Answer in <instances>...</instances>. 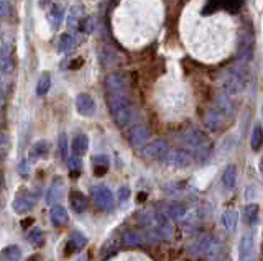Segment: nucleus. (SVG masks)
<instances>
[{
  "mask_svg": "<svg viewBox=\"0 0 263 261\" xmlns=\"http://www.w3.org/2000/svg\"><path fill=\"white\" fill-rule=\"evenodd\" d=\"M28 243L35 248H41L45 245V233L40 227H33L32 230L28 232V237H27Z\"/></svg>",
  "mask_w": 263,
  "mask_h": 261,
  "instance_id": "nucleus-28",
  "label": "nucleus"
},
{
  "mask_svg": "<svg viewBox=\"0 0 263 261\" xmlns=\"http://www.w3.org/2000/svg\"><path fill=\"white\" fill-rule=\"evenodd\" d=\"M88 245V238L83 233H72L66 243V255H71L74 251H79Z\"/></svg>",
  "mask_w": 263,
  "mask_h": 261,
  "instance_id": "nucleus-17",
  "label": "nucleus"
},
{
  "mask_svg": "<svg viewBox=\"0 0 263 261\" xmlns=\"http://www.w3.org/2000/svg\"><path fill=\"white\" fill-rule=\"evenodd\" d=\"M247 84H248L247 69L242 66H235L227 72L222 87L227 95H239L247 89Z\"/></svg>",
  "mask_w": 263,
  "mask_h": 261,
  "instance_id": "nucleus-3",
  "label": "nucleus"
},
{
  "mask_svg": "<svg viewBox=\"0 0 263 261\" xmlns=\"http://www.w3.org/2000/svg\"><path fill=\"white\" fill-rule=\"evenodd\" d=\"M260 173H262V176H263V158L260 161Z\"/></svg>",
  "mask_w": 263,
  "mask_h": 261,
  "instance_id": "nucleus-46",
  "label": "nucleus"
},
{
  "mask_svg": "<svg viewBox=\"0 0 263 261\" xmlns=\"http://www.w3.org/2000/svg\"><path fill=\"white\" fill-rule=\"evenodd\" d=\"M107 104H109L110 115L114 119L115 125L119 128H125L133 119V107L130 104L128 94H112L107 95Z\"/></svg>",
  "mask_w": 263,
  "mask_h": 261,
  "instance_id": "nucleus-1",
  "label": "nucleus"
},
{
  "mask_svg": "<svg viewBox=\"0 0 263 261\" xmlns=\"http://www.w3.org/2000/svg\"><path fill=\"white\" fill-rule=\"evenodd\" d=\"M150 138V132L145 125H135V127L130 128L128 132V143L132 146L139 148V146H143Z\"/></svg>",
  "mask_w": 263,
  "mask_h": 261,
  "instance_id": "nucleus-11",
  "label": "nucleus"
},
{
  "mask_svg": "<svg viewBox=\"0 0 263 261\" xmlns=\"http://www.w3.org/2000/svg\"><path fill=\"white\" fill-rule=\"evenodd\" d=\"M92 199H94V204L101 209V210H110V209H114L115 206V199H114V194H112V191L107 188V186H94L92 188Z\"/></svg>",
  "mask_w": 263,
  "mask_h": 261,
  "instance_id": "nucleus-4",
  "label": "nucleus"
},
{
  "mask_svg": "<svg viewBox=\"0 0 263 261\" xmlns=\"http://www.w3.org/2000/svg\"><path fill=\"white\" fill-rule=\"evenodd\" d=\"M253 45H255V38H253V33L252 32H247V30H244V32L240 33L239 50H237V58H239L240 63H248V61L252 59Z\"/></svg>",
  "mask_w": 263,
  "mask_h": 261,
  "instance_id": "nucleus-5",
  "label": "nucleus"
},
{
  "mask_svg": "<svg viewBox=\"0 0 263 261\" xmlns=\"http://www.w3.org/2000/svg\"><path fill=\"white\" fill-rule=\"evenodd\" d=\"M18 173L21 174V176H27V174L30 173V161H28V159H23V161L20 163Z\"/></svg>",
  "mask_w": 263,
  "mask_h": 261,
  "instance_id": "nucleus-40",
  "label": "nucleus"
},
{
  "mask_svg": "<svg viewBox=\"0 0 263 261\" xmlns=\"http://www.w3.org/2000/svg\"><path fill=\"white\" fill-rule=\"evenodd\" d=\"M258 214H260V209H258L257 204H248V206H245L244 209V220L253 227L258 222Z\"/></svg>",
  "mask_w": 263,
  "mask_h": 261,
  "instance_id": "nucleus-30",
  "label": "nucleus"
},
{
  "mask_svg": "<svg viewBox=\"0 0 263 261\" xmlns=\"http://www.w3.org/2000/svg\"><path fill=\"white\" fill-rule=\"evenodd\" d=\"M46 17H48V23H50L51 30H58L59 27H61L63 18H64L63 8L59 5H56V3H53V5L50 7L48 15H46Z\"/></svg>",
  "mask_w": 263,
  "mask_h": 261,
  "instance_id": "nucleus-20",
  "label": "nucleus"
},
{
  "mask_svg": "<svg viewBox=\"0 0 263 261\" xmlns=\"http://www.w3.org/2000/svg\"><path fill=\"white\" fill-rule=\"evenodd\" d=\"M14 210L15 214H28L33 207H35V195L30 194V192H25V194H20L18 197L14 201Z\"/></svg>",
  "mask_w": 263,
  "mask_h": 261,
  "instance_id": "nucleus-13",
  "label": "nucleus"
},
{
  "mask_svg": "<svg viewBox=\"0 0 263 261\" xmlns=\"http://www.w3.org/2000/svg\"><path fill=\"white\" fill-rule=\"evenodd\" d=\"M145 199H146V194H140V195H139V202L145 201Z\"/></svg>",
  "mask_w": 263,
  "mask_h": 261,
  "instance_id": "nucleus-44",
  "label": "nucleus"
},
{
  "mask_svg": "<svg viewBox=\"0 0 263 261\" xmlns=\"http://www.w3.org/2000/svg\"><path fill=\"white\" fill-rule=\"evenodd\" d=\"M2 158H5L7 156V150H8V138H7V133L3 132L2 133Z\"/></svg>",
  "mask_w": 263,
  "mask_h": 261,
  "instance_id": "nucleus-41",
  "label": "nucleus"
},
{
  "mask_svg": "<svg viewBox=\"0 0 263 261\" xmlns=\"http://www.w3.org/2000/svg\"><path fill=\"white\" fill-rule=\"evenodd\" d=\"M50 153V145H48V141H45V140H40V141H36V143H33L32 148H30V151H28V158L30 159H41V158H45L46 155Z\"/></svg>",
  "mask_w": 263,
  "mask_h": 261,
  "instance_id": "nucleus-18",
  "label": "nucleus"
},
{
  "mask_svg": "<svg viewBox=\"0 0 263 261\" xmlns=\"http://www.w3.org/2000/svg\"><path fill=\"white\" fill-rule=\"evenodd\" d=\"M226 119L227 117L224 115L221 110H217V108H210V110L206 112L204 117H202V123H204L206 128L215 132V130H221L224 127Z\"/></svg>",
  "mask_w": 263,
  "mask_h": 261,
  "instance_id": "nucleus-8",
  "label": "nucleus"
},
{
  "mask_svg": "<svg viewBox=\"0 0 263 261\" xmlns=\"http://www.w3.org/2000/svg\"><path fill=\"white\" fill-rule=\"evenodd\" d=\"M79 30L83 33H86V35L92 33V30H94V18H92V17H84V18L81 20Z\"/></svg>",
  "mask_w": 263,
  "mask_h": 261,
  "instance_id": "nucleus-37",
  "label": "nucleus"
},
{
  "mask_svg": "<svg viewBox=\"0 0 263 261\" xmlns=\"http://www.w3.org/2000/svg\"><path fill=\"white\" fill-rule=\"evenodd\" d=\"M181 141L184 143L188 151H191L196 156H208L210 151V143L204 133L196 128H189L183 133Z\"/></svg>",
  "mask_w": 263,
  "mask_h": 261,
  "instance_id": "nucleus-2",
  "label": "nucleus"
},
{
  "mask_svg": "<svg viewBox=\"0 0 263 261\" xmlns=\"http://www.w3.org/2000/svg\"><path fill=\"white\" fill-rule=\"evenodd\" d=\"M194 253H197V255H212L217 251V242L212 240V238H209V237H206V238H202V240H199L194 245Z\"/></svg>",
  "mask_w": 263,
  "mask_h": 261,
  "instance_id": "nucleus-16",
  "label": "nucleus"
},
{
  "mask_svg": "<svg viewBox=\"0 0 263 261\" xmlns=\"http://www.w3.org/2000/svg\"><path fill=\"white\" fill-rule=\"evenodd\" d=\"M59 155H61V159H70L68 158V137L66 133L59 135Z\"/></svg>",
  "mask_w": 263,
  "mask_h": 261,
  "instance_id": "nucleus-38",
  "label": "nucleus"
},
{
  "mask_svg": "<svg viewBox=\"0 0 263 261\" xmlns=\"http://www.w3.org/2000/svg\"><path fill=\"white\" fill-rule=\"evenodd\" d=\"M222 182H224V188L226 189H234L235 188V182H237V166L235 164H227L226 169L222 173Z\"/></svg>",
  "mask_w": 263,
  "mask_h": 261,
  "instance_id": "nucleus-24",
  "label": "nucleus"
},
{
  "mask_svg": "<svg viewBox=\"0 0 263 261\" xmlns=\"http://www.w3.org/2000/svg\"><path fill=\"white\" fill-rule=\"evenodd\" d=\"M239 260L240 261H257L255 258V242L252 235H245L239 245Z\"/></svg>",
  "mask_w": 263,
  "mask_h": 261,
  "instance_id": "nucleus-10",
  "label": "nucleus"
},
{
  "mask_svg": "<svg viewBox=\"0 0 263 261\" xmlns=\"http://www.w3.org/2000/svg\"><path fill=\"white\" fill-rule=\"evenodd\" d=\"M163 163L171 168H188L193 164V155L188 150H170Z\"/></svg>",
  "mask_w": 263,
  "mask_h": 261,
  "instance_id": "nucleus-6",
  "label": "nucleus"
},
{
  "mask_svg": "<svg viewBox=\"0 0 263 261\" xmlns=\"http://www.w3.org/2000/svg\"><path fill=\"white\" fill-rule=\"evenodd\" d=\"M72 63L70 64V69H79L81 66H83V58H76V59H71Z\"/></svg>",
  "mask_w": 263,
  "mask_h": 261,
  "instance_id": "nucleus-43",
  "label": "nucleus"
},
{
  "mask_svg": "<svg viewBox=\"0 0 263 261\" xmlns=\"http://www.w3.org/2000/svg\"><path fill=\"white\" fill-rule=\"evenodd\" d=\"M76 38L72 36V35L70 33H64L61 35V38H59V51L64 54H68V53H71V51H74V48H76Z\"/></svg>",
  "mask_w": 263,
  "mask_h": 261,
  "instance_id": "nucleus-31",
  "label": "nucleus"
},
{
  "mask_svg": "<svg viewBox=\"0 0 263 261\" xmlns=\"http://www.w3.org/2000/svg\"><path fill=\"white\" fill-rule=\"evenodd\" d=\"M21 248L17 245H8L2 250V261H20Z\"/></svg>",
  "mask_w": 263,
  "mask_h": 261,
  "instance_id": "nucleus-32",
  "label": "nucleus"
},
{
  "mask_svg": "<svg viewBox=\"0 0 263 261\" xmlns=\"http://www.w3.org/2000/svg\"><path fill=\"white\" fill-rule=\"evenodd\" d=\"M0 14H2V18H7V15H8V10H10V5H8V2L7 0H2L0 2Z\"/></svg>",
  "mask_w": 263,
  "mask_h": 261,
  "instance_id": "nucleus-42",
  "label": "nucleus"
},
{
  "mask_svg": "<svg viewBox=\"0 0 263 261\" xmlns=\"http://www.w3.org/2000/svg\"><path fill=\"white\" fill-rule=\"evenodd\" d=\"M50 220L54 227H63L68 222V210L63 206H59V204H54L50 209Z\"/></svg>",
  "mask_w": 263,
  "mask_h": 261,
  "instance_id": "nucleus-15",
  "label": "nucleus"
},
{
  "mask_svg": "<svg viewBox=\"0 0 263 261\" xmlns=\"http://www.w3.org/2000/svg\"><path fill=\"white\" fill-rule=\"evenodd\" d=\"M68 166H70V171H71L72 176H74L76 173L79 174L81 173V168H83V161H81V156L74 155L72 158L68 159Z\"/></svg>",
  "mask_w": 263,
  "mask_h": 261,
  "instance_id": "nucleus-36",
  "label": "nucleus"
},
{
  "mask_svg": "<svg viewBox=\"0 0 263 261\" xmlns=\"http://www.w3.org/2000/svg\"><path fill=\"white\" fill-rule=\"evenodd\" d=\"M0 68H2V72L5 76L14 71V61H12V53L10 48L7 46V43L2 45V63H0Z\"/></svg>",
  "mask_w": 263,
  "mask_h": 261,
  "instance_id": "nucleus-26",
  "label": "nucleus"
},
{
  "mask_svg": "<svg viewBox=\"0 0 263 261\" xmlns=\"http://www.w3.org/2000/svg\"><path fill=\"white\" fill-rule=\"evenodd\" d=\"M63 192H64V182L61 177H54L53 182H51L50 189H48V194H46V202L50 206H54L58 204L59 199L63 197Z\"/></svg>",
  "mask_w": 263,
  "mask_h": 261,
  "instance_id": "nucleus-14",
  "label": "nucleus"
},
{
  "mask_svg": "<svg viewBox=\"0 0 263 261\" xmlns=\"http://www.w3.org/2000/svg\"><path fill=\"white\" fill-rule=\"evenodd\" d=\"M127 92V84H125V79L122 77V74H109L105 77V94L112 95V94H125Z\"/></svg>",
  "mask_w": 263,
  "mask_h": 261,
  "instance_id": "nucleus-9",
  "label": "nucleus"
},
{
  "mask_svg": "<svg viewBox=\"0 0 263 261\" xmlns=\"http://www.w3.org/2000/svg\"><path fill=\"white\" fill-rule=\"evenodd\" d=\"M165 212H166L168 215H170L171 220L178 222V220L183 219L184 215H186L188 209H186V206H184L183 202H170V204L166 206Z\"/></svg>",
  "mask_w": 263,
  "mask_h": 261,
  "instance_id": "nucleus-21",
  "label": "nucleus"
},
{
  "mask_svg": "<svg viewBox=\"0 0 263 261\" xmlns=\"http://www.w3.org/2000/svg\"><path fill=\"white\" fill-rule=\"evenodd\" d=\"M262 253H263V245H262Z\"/></svg>",
  "mask_w": 263,
  "mask_h": 261,
  "instance_id": "nucleus-48",
  "label": "nucleus"
},
{
  "mask_svg": "<svg viewBox=\"0 0 263 261\" xmlns=\"http://www.w3.org/2000/svg\"><path fill=\"white\" fill-rule=\"evenodd\" d=\"M117 197H119L120 202L128 201V197H130V189H128L127 186H122V188L117 191Z\"/></svg>",
  "mask_w": 263,
  "mask_h": 261,
  "instance_id": "nucleus-39",
  "label": "nucleus"
},
{
  "mask_svg": "<svg viewBox=\"0 0 263 261\" xmlns=\"http://www.w3.org/2000/svg\"><path fill=\"white\" fill-rule=\"evenodd\" d=\"M262 119H263V107H262Z\"/></svg>",
  "mask_w": 263,
  "mask_h": 261,
  "instance_id": "nucleus-47",
  "label": "nucleus"
},
{
  "mask_svg": "<svg viewBox=\"0 0 263 261\" xmlns=\"http://www.w3.org/2000/svg\"><path fill=\"white\" fill-rule=\"evenodd\" d=\"M92 164H94V173H96V176H104V174L109 171L110 158L107 155H96L92 158Z\"/></svg>",
  "mask_w": 263,
  "mask_h": 261,
  "instance_id": "nucleus-23",
  "label": "nucleus"
},
{
  "mask_svg": "<svg viewBox=\"0 0 263 261\" xmlns=\"http://www.w3.org/2000/svg\"><path fill=\"white\" fill-rule=\"evenodd\" d=\"M250 145H252V150H260L263 145V128L262 127H255L252 133V140H250Z\"/></svg>",
  "mask_w": 263,
  "mask_h": 261,
  "instance_id": "nucleus-35",
  "label": "nucleus"
},
{
  "mask_svg": "<svg viewBox=\"0 0 263 261\" xmlns=\"http://www.w3.org/2000/svg\"><path fill=\"white\" fill-rule=\"evenodd\" d=\"M70 206L76 214H84L88 210V199L81 192H77V191H72L70 197Z\"/></svg>",
  "mask_w": 263,
  "mask_h": 261,
  "instance_id": "nucleus-19",
  "label": "nucleus"
},
{
  "mask_svg": "<svg viewBox=\"0 0 263 261\" xmlns=\"http://www.w3.org/2000/svg\"><path fill=\"white\" fill-rule=\"evenodd\" d=\"M89 148V138L88 135L84 133H77L74 138H72V151L77 156H83Z\"/></svg>",
  "mask_w": 263,
  "mask_h": 261,
  "instance_id": "nucleus-25",
  "label": "nucleus"
},
{
  "mask_svg": "<svg viewBox=\"0 0 263 261\" xmlns=\"http://www.w3.org/2000/svg\"><path fill=\"white\" fill-rule=\"evenodd\" d=\"M123 243L127 246H141L143 245V237L139 232H127L123 233Z\"/></svg>",
  "mask_w": 263,
  "mask_h": 261,
  "instance_id": "nucleus-34",
  "label": "nucleus"
},
{
  "mask_svg": "<svg viewBox=\"0 0 263 261\" xmlns=\"http://www.w3.org/2000/svg\"><path fill=\"white\" fill-rule=\"evenodd\" d=\"M168 151H170V148H168V143L165 140H155L143 148V155L146 156V158L157 159V161L165 159Z\"/></svg>",
  "mask_w": 263,
  "mask_h": 261,
  "instance_id": "nucleus-7",
  "label": "nucleus"
},
{
  "mask_svg": "<svg viewBox=\"0 0 263 261\" xmlns=\"http://www.w3.org/2000/svg\"><path fill=\"white\" fill-rule=\"evenodd\" d=\"M237 220H239V215H237L235 210H226L222 214V225H224V228H226L228 233L235 232Z\"/></svg>",
  "mask_w": 263,
  "mask_h": 261,
  "instance_id": "nucleus-27",
  "label": "nucleus"
},
{
  "mask_svg": "<svg viewBox=\"0 0 263 261\" xmlns=\"http://www.w3.org/2000/svg\"><path fill=\"white\" fill-rule=\"evenodd\" d=\"M76 108L84 117L94 115V112H96V101L89 94H79L76 97Z\"/></svg>",
  "mask_w": 263,
  "mask_h": 261,
  "instance_id": "nucleus-12",
  "label": "nucleus"
},
{
  "mask_svg": "<svg viewBox=\"0 0 263 261\" xmlns=\"http://www.w3.org/2000/svg\"><path fill=\"white\" fill-rule=\"evenodd\" d=\"M77 261H88V256H86V255H83V256H81V258L77 260Z\"/></svg>",
  "mask_w": 263,
  "mask_h": 261,
  "instance_id": "nucleus-45",
  "label": "nucleus"
},
{
  "mask_svg": "<svg viewBox=\"0 0 263 261\" xmlns=\"http://www.w3.org/2000/svg\"><path fill=\"white\" fill-rule=\"evenodd\" d=\"M215 108L221 110L226 117H230L232 114H234V102L228 99V95L219 94L217 97H215Z\"/></svg>",
  "mask_w": 263,
  "mask_h": 261,
  "instance_id": "nucleus-22",
  "label": "nucleus"
},
{
  "mask_svg": "<svg viewBox=\"0 0 263 261\" xmlns=\"http://www.w3.org/2000/svg\"><path fill=\"white\" fill-rule=\"evenodd\" d=\"M50 87H51V77H50V74H48V72L41 74V77L38 79V84H36V94L40 95V97H43V95L48 94Z\"/></svg>",
  "mask_w": 263,
  "mask_h": 261,
  "instance_id": "nucleus-33",
  "label": "nucleus"
},
{
  "mask_svg": "<svg viewBox=\"0 0 263 261\" xmlns=\"http://www.w3.org/2000/svg\"><path fill=\"white\" fill-rule=\"evenodd\" d=\"M83 18H84V17H83V8H81V7H72L70 10V14H68L66 23H68V27H70L71 30H74V28H79L81 20H83Z\"/></svg>",
  "mask_w": 263,
  "mask_h": 261,
  "instance_id": "nucleus-29",
  "label": "nucleus"
}]
</instances>
